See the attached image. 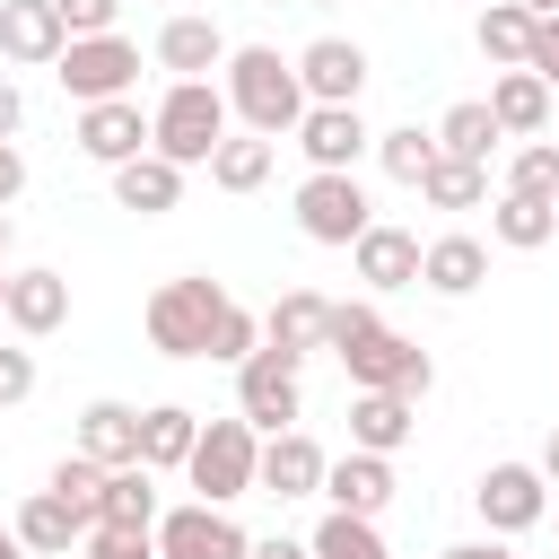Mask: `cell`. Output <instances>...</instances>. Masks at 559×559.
Wrapping results in <instances>:
<instances>
[{"instance_id": "d590c367", "label": "cell", "mask_w": 559, "mask_h": 559, "mask_svg": "<svg viewBox=\"0 0 559 559\" xmlns=\"http://www.w3.org/2000/svg\"><path fill=\"white\" fill-rule=\"evenodd\" d=\"M507 192L550 201V192H559V148H550V140H524V148H515V166H507Z\"/></svg>"}, {"instance_id": "836d02e7", "label": "cell", "mask_w": 559, "mask_h": 559, "mask_svg": "<svg viewBox=\"0 0 559 559\" xmlns=\"http://www.w3.org/2000/svg\"><path fill=\"white\" fill-rule=\"evenodd\" d=\"M376 166H384L393 183H411V192H419V175L437 166V131H419V122H402V131H376Z\"/></svg>"}, {"instance_id": "60d3db41", "label": "cell", "mask_w": 559, "mask_h": 559, "mask_svg": "<svg viewBox=\"0 0 559 559\" xmlns=\"http://www.w3.org/2000/svg\"><path fill=\"white\" fill-rule=\"evenodd\" d=\"M524 70L559 96V17H533V52H524Z\"/></svg>"}, {"instance_id": "4316f807", "label": "cell", "mask_w": 559, "mask_h": 559, "mask_svg": "<svg viewBox=\"0 0 559 559\" xmlns=\"http://www.w3.org/2000/svg\"><path fill=\"white\" fill-rule=\"evenodd\" d=\"M550 236H559V201L498 192V210H489V245H507V253H542Z\"/></svg>"}, {"instance_id": "bcb514c9", "label": "cell", "mask_w": 559, "mask_h": 559, "mask_svg": "<svg viewBox=\"0 0 559 559\" xmlns=\"http://www.w3.org/2000/svg\"><path fill=\"white\" fill-rule=\"evenodd\" d=\"M437 559H489V542H454V550H437Z\"/></svg>"}, {"instance_id": "7402d4cb", "label": "cell", "mask_w": 559, "mask_h": 559, "mask_svg": "<svg viewBox=\"0 0 559 559\" xmlns=\"http://www.w3.org/2000/svg\"><path fill=\"white\" fill-rule=\"evenodd\" d=\"M411 428H419V402H402V393H349V445L358 454H402L411 445Z\"/></svg>"}, {"instance_id": "74e56055", "label": "cell", "mask_w": 559, "mask_h": 559, "mask_svg": "<svg viewBox=\"0 0 559 559\" xmlns=\"http://www.w3.org/2000/svg\"><path fill=\"white\" fill-rule=\"evenodd\" d=\"M96 480H105V472H96V463H87V454H61V463H52V480H44V489H52V498H70V507H79V515H87V507H96Z\"/></svg>"}, {"instance_id": "f1b7e54d", "label": "cell", "mask_w": 559, "mask_h": 559, "mask_svg": "<svg viewBox=\"0 0 559 559\" xmlns=\"http://www.w3.org/2000/svg\"><path fill=\"white\" fill-rule=\"evenodd\" d=\"M114 201L140 210V218H166V210L183 201V166H166V157H131V166H114Z\"/></svg>"}, {"instance_id": "30bf717a", "label": "cell", "mask_w": 559, "mask_h": 559, "mask_svg": "<svg viewBox=\"0 0 559 559\" xmlns=\"http://www.w3.org/2000/svg\"><path fill=\"white\" fill-rule=\"evenodd\" d=\"M472 507H480L489 533H533V524L550 515V480H542L533 463H489L480 489H472Z\"/></svg>"}, {"instance_id": "2e32d148", "label": "cell", "mask_w": 559, "mask_h": 559, "mask_svg": "<svg viewBox=\"0 0 559 559\" xmlns=\"http://www.w3.org/2000/svg\"><path fill=\"white\" fill-rule=\"evenodd\" d=\"M61 17L52 0H0V70H52L61 61Z\"/></svg>"}, {"instance_id": "9a60e30c", "label": "cell", "mask_w": 559, "mask_h": 559, "mask_svg": "<svg viewBox=\"0 0 559 559\" xmlns=\"http://www.w3.org/2000/svg\"><path fill=\"white\" fill-rule=\"evenodd\" d=\"M157 472H140V463H122V472H105L96 480V507H87V533H157Z\"/></svg>"}, {"instance_id": "44dd1931", "label": "cell", "mask_w": 559, "mask_h": 559, "mask_svg": "<svg viewBox=\"0 0 559 559\" xmlns=\"http://www.w3.org/2000/svg\"><path fill=\"white\" fill-rule=\"evenodd\" d=\"M349 262H358V280H367L376 297L419 288V236H411V227H367V236L349 245Z\"/></svg>"}, {"instance_id": "7dc6e473", "label": "cell", "mask_w": 559, "mask_h": 559, "mask_svg": "<svg viewBox=\"0 0 559 559\" xmlns=\"http://www.w3.org/2000/svg\"><path fill=\"white\" fill-rule=\"evenodd\" d=\"M0 288H9V210H0Z\"/></svg>"}, {"instance_id": "8992f818", "label": "cell", "mask_w": 559, "mask_h": 559, "mask_svg": "<svg viewBox=\"0 0 559 559\" xmlns=\"http://www.w3.org/2000/svg\"><path fill=\"white\" fill-rule=\"evenodd\" d=\"M52 79H61L70 105H114V96H131V79H140V44H131V35H79V44H61Z\"/></svg>"}, {"instance_id": "ffe728a7", "label": "cell", "mask_w": 559, "mask_h": 559, "mask_svg": "<svg viewBox=\"0 0 559 559\" xmlns=\"http://www.w3.org/2000/svg\"><path fill=\"white\" fill-rule=\"evenodd\" d=\"M480 105H489L498 140H542V131H550V87H542L533 70H498Z\"/></svg>"}, {"instance_id": "f6af8a7d", "label": "cell", "mask_w": 559, "mask_h": 559, "mask_svg": "<svg viewBox=\"0 0 559 559\" xmlns=\"http://www.w3.org/2000/svg\"><path fill=\"white\" fill-rule=\"evenodd\" d=\"M253 559H306V542H280L271 533V542H253Z\"/></svg>"}, {"instance_id": "ba28073f", "label": "cell", "mask_w": 559, "mask_h": 559, "mask_svg": "<svg viewBox=\"0 0 559 559\" xmlns=\"http://www.w3.org/2000/svg\"><path fill=\"white\" fill-rule=\"evenodd\" d=\"M367 227H376V210H367L358 175H306L297 183V236L306 245H358Z\"/></svg>"}, {"instance_id": "d6986e66", "label": "cell", "mask_w": 559, "mask_h": 559, "mask_svg": "<svg viewBox=\"0 0 559 559\" xmlns=\"http://www.w3.org/2000/svg\"><path fill=\"white\" fill-rule=\"evenodd\" d=\"M227 35H218V17H166L157 26V70H175V79H210V70H227Z\"/></svg>"}, {"instance_id": "f35d334b", "label": "cell", "mask_w": 559, "mask_h": 559, "mask_svg": "<svg viewBox=\"0 0 559 559\" xmlns=\"http://www.w3.org/2000/svg\"><path fill=\"white\" fill-rule=\"evenodd\" d=\"M26 393H35V349L9 341V349H0V411H17Z\"/></svg>"}, {"instance_id": "6da1fadb", "label": "cell", "mask_w": 559, "mask_h": 559, "mask_svg": "<svg viewBox=\"0 0 559 559\" xmlns=\"http://www.w3.org/2000/svg\"><path fill=\"white\" fill-rule=\"evenodd\" d=\"M218 96H227V114H245L253 140H280L306 122V87H297V61H280V44H236Z\"/></svg>"}, {"instance_id": "d4e9b609", "label": "cell", "mask_w": 559, "mask_h": 559, "mask_svg": "<svg viewBox=\"0 0 559 559\" xmlns=\"http://www.w3.org/2000/svg\"><path fill=\"white\" fill-rule=\"evenodd\" d=\"M323 314H332V297H314V288H280V306L262 314V349H280V358L306 367V349H323Z\"/></svg>"}, {"instance_id": "e0dca14e", "label": "cell", "mask_w": 559, "mask_h": 559, "mask_svg": "<svg viewBox=\"0 0 559 559\" xmlns=\"http://www.w3.org/2000/svg\"><path fill=\"white\" fill-rule=\"evenodd\" d=\"M0 314H9V332H17V341H44V332H61V323H70V280H61V271H9Z\"/></svg>"}, {"instance_id": "1f68e13d", "label": "cell", "mask_w": 559, "mask_h": 559, "mask_svg": "<svg viewBox=\"0 0 559 559\" xmlns=\"http://www.w3.org/2000/svg\"><path fill=\"white\" fill-rule=\"evenodd\" d=\"M489 148H498V122H489V105H480V96H463V105H445V122H437V157H463V166H489Z\"/></svg>"}, {"instance_id": "c3c4849f", "label": "cell", "mask_w": 559, "mask_h": 559, "mask_svg": "<svg viewBox=\"0 0 559 559\" xmlns=\"http://www.w3.org/2000/svg\"><path fill=\"white\" fill-rule=\"evenodd\" d=\"M0 559H26V550H17V533H9V524H0Z\"/></svg>"}, {"instance_id": "7bdbcfd3", "label": "cell", "mask_w": 559, "mask_h": 559, "mask_svg": "<svg viewBox=\"0 0 559 559\" xmlns=\"http://www.w3.org/2000/svg\"><path fill=\"white\" fill-rule=\"evenodd\" d=\"M17 122H26V96H17V79L0 70V140H17Z\"/></svg>"}, {"instance_id": "ab89813d", "label": "cell", "mask_w": 559, "mask_h": 559, "mask_svg": "<svg viewBox=\"0 0 559 559\" xmlns=\"http://www.w3.org/2000/svg\"><path fill=\"white\" fill-rule=\"evenodd\" d=\"M70 559H157V542L148 533H87Z\"/></svg>"}, {"instance_id": "f5cc1de1", "label": "cell", "mask_w": 559, "mask_h": 559, "mask_svg": "<svg viewBox=\"0 0 559 559\" xmlns=\"http://www.w3.org/2000/svg\"><path fill=\"white\" fill-rule=\"evenodd\" d=\"M472 9H489V0H472Z\"/></svg>"}, {"instance_id": "3957f363", "label": "cell", "mask_w": 559, "mask_h": 559, "mask_svg": "<svg viewBox=\"0 0 559 559\" xmlns=\"http://www.w3.org/2000/svg\"><path fill=\"white\" fill-rule=\"evenodd\" d=\"M227 140V96L210 79H175L148 114V157L166 166H210V148Z\"/></svg>"}, {"instance_id": "52a82bcc", "label": "cell", "mask_w": 559, "mask_h": 559, "mask_svg": "<svg viewBox=\"0 0 559 559\" xmlns=\"http://www.w3.org/2000/svg\"><path fill=\"white\" fill-rule=\"evenodd\" d=\"M236 419H245L253 437H280V428H297V419H306V376H297V358H280V349H253V358L236 367Z\"/></svg>"}, {"instance_id": "e575fe53", "label": "cell", "mask_w": 559, "mask_h": 559, "mask_svg": "<svg viewBox=\"0 0 559 559\" xmlns=\"http://www.w3.org/2000/svg\"><path fill=\"white\" fill-rule=\"evenodd\" d=\"M306 559H384V533L367 515H323L314 542H306Z\"/></svg>"}, {"instance_id": "5b68a950", "label": "cell", "mask_w": 559, "mask_h": 559, "mask_svg": "<svg viewBox=\"0 0 559 559\" xmlns=\"http://www.w3.org/2000/svg\"><path fill=\"white\" fill-rule=\"evenodd\" d=\"M341 367H349L358 393H402V402H428V384H437V358L393 323H376L358 349H341Z\"/></svg>"}, {"instance_id": "681fc988", "label": "cell", "mask_w": 559, "mask_h": 559, "mask_svg": "<svg viewBox=\"0 0 559 559\" xmlns=\"http://www.w3.org/2000/svg\"><path fill=\"white\" fill-rule=\"evenodd\" d=\"M515 9H533V17H559V0H515Z\"/></svg>"}, {"instance_id": "8fae6325", "label": "cell", "mask_w": 559, "mask_h": 559, "mask_svg": "<svg viewBox=\"0 0 559 559\" xmlns=\"http://www.w3.org/2000/svg\"><path fill=\"white\" fill-rule=\"evenodd\" d=\"M297 148H306V166H314V175H358V157L376 148V131L358 122V105H306Z\"/></svg>"}, {"instance_id": "277c9868", "label": "cell", "mask_w": 559, "mask_h": 559, "mask_svg": "<svg viewBox=\"0 0 559 559\" xmlns=\"http://www.w3.org/2000/svg\"><path fill=\"white\" fill-rule=\"evenodd\" d=\"M253 463H262V437H253L245 419H210V428L192 437L183 480L201 489V507H236V498H253Z\"/></svg>"}, {"instance_id": "ee69618b", "label": "cell", "mask_w": 559, "mask_h": 559, "mask_svg": "<svg viewBox=\"0 0 559 559\" xmlns=\"http://www.w3.org/2000/svg\"><path fill=\"white\" fill-rule=\"evenodd\" d=\"M533 472H542V480H550V489H559V428H550V437H542V463H533Z\"/></svg>"}, {"instance_id": "b9f144b4", "label": "cell", "mask_w": 559, "mask_h": 559, "mask_svg": "<svg viewBox=\"0 0 559 559\" xmlns=\"http://www.w3.org/2000/svg\"><path fill=\"white\" fill-rule=\"evenodd\" d=\"M26 192V157H17V140H0V210Z\"/></svg>"}, {"instance_id": "7a4b0ae2", "label": "cell", "mask_w": 559, "mask_h": 559, "mask_svg": "<svg viewBox=\"0 0 559 559\" xmlns=\"http://www.w3.org/2000/svg\"><path fill=\"white\" fill-rule=\"evenodd\" d=\"M227 306H236V297H227L218 280H166V288H148V306H140L148 349H157V358H210Z\"/></svg>"}, {"instance_id": "484cf974", "label": "cell", "mask_w": 559, "mask_h": 559, "mask_svg": "<svg viewBox=\"0 0 559 559\" xmlns=\"http://www.w3.org/2000/svg\"><path fill=\"white\" fill-rule=\"evenodd\" d=\"M480 280H489V245H480V236H437V245H419V288L472 297Z\"/></svg>"}, {"instance_id": "83f0119b", "label": "cell", "mask_w": 559, "mask_h": 559, "mask_svg": "<svg viewBox=\"0 0 559 559\" xmlns=\"http://www.w3.org/2000/svg\"><path fill=\"white\" fill-rule=\"evenodd\" d=\"M192 437H201V419H192L183 402L140 411V472H183V463H192Z\"/></svg>"}, {"instance_id": "8d00e7d4", "label": "cell", "mask_w": 559, "mask_h": 559, "mask_svg": "<svg viewBox=\"0 0 559 559\" xmlns=\"http://www.w3.org/2000/svg\"><path fill=\"white\" fill-rule=\"evenodd\" d=\"M52 17H61V35L79 44V35H122L114 17H122V0H52Z\"/></svg>"}, {"instance_id": "603a6c76", "label": "cell", "mask_w": 559, "mask_h": 559, "mask_svg": "<svg viewBox=\"0 0 559 559\" xmlns=\"http://www.w3.org/2000/svg\"><path fill=\"white\" fill-rule=\"evenodd\" d=\"M70 454H87L96 472L140 463V411H131V402H87V411H79V445H70Z\"/></svg>"}, {"instance_id": "db71d44e", "label": "cell", "mask_w": 559, "mask_h": 559, "mask_svg": "<svg viewBox=\"0 0 559 559\" xmlns=\"http://www.w3.org/2000/svg\"><path fill=\"white\" fill-rule=\"evenodd\" d=\"M550 201H559V192H550Z\"/></svg>"}, {"instance_id": "cb8c5ba5", "label": "cell", "mask_w": 559, "mask_h": 559, "mask_svg": "<svg viewBox=\"0 0 559 559\" xmlns=\"http://www.w3.org/2000/svg\"><path fill=\"white\" fill-rule=\"evenodd\" d=\"M9 533H17V550H26V559H61V550H79V542H87V515H79L70 498L35 489V498L17 507V524H9Z\"/></svg>"}, {"instance_id": "9c48e42d", "label": "cell", "mask_w": 559, "mask_h": 559, "mask_svg": "<svg viewBox=\"0 0 559 559\" xmlns=\"http://www.w3.org/2000/svg\"><path fill=\"white\" fill-rule=\"evenodd\" d=\"M148 542H157V559H253V533L227 507H201V498L192 507H166Z\"/></svg>"}, {"instance_id": "4dcf8cb0", "label": "cell", "mask_w": 559, "mask_h": 559, "mask_svg": "<svg viewBox=\"0 0 559 559\" xmlns=\"http://www.w3.org/2000/svg\"><path fill=\"white\" fill-rule=\"evenodd\" d=\"M271 157H280V140H253V131L236 140V131H227V140L210 148V183H218V192H262V183H271Z\"/></svg>"}, {"instance_id": "f546056e", "label": "cell", "mask_w": 559, "mask_h": 559, "mask_svg": "<svg viewBox=\"0 0 559 559\" xmlns=\"http://www.w3.org/2000/svg\"><path fill=\"white\" fill-rule=\"evenodd\" d=\"M472 44H480V61H498V70H524V52H533V9H515V0H489V9L472 17Z\"/></svg>"}, {"instance_id": "5bb4252c", "label": "cell", "mask_w": 559, "mask_h": 559, "mask_svg": "<svg viewBox=\"0 0 559 559\" xmlns=\"http://www.w3.org/2000/svg\"><path fill=\"white\" fill-rule=\"evenodd\" d=\"M323 445L306 437V428H280V437H262V463H253V489H271V498H323Z\"/></svg>"}, {"instance_id": "f907efd6", "label": "cell", "mask_w": 559, "mask_h": 559, "mask_svg": "<svg viewBox=\"0 0 559 559\" xmlns=\"http://www.w3.org/2000/svg\"><path fill=\"white\" fill-rule=\"evenodd\" d=\"M489 559H515V550H489Z\"/></svg>"}, {"instance_id": "d6a6232c", "label": "cell", "mask_w": 559, "mask_h": 559, "mask_svg": "<svg viewBox=\"0 0 559 559\" xmlns=\"http://www.w3.org/2000/svg\"><path fill=\"white\" fill-rule=\"evenodd\" d=\"M419 201H428V210H480V201H489V166L437 157V166L419 175Z\"/></svg>"}, {"instance_id": "4fadbf2b", "label": "cell", "mask_w": 559, "mask_h": 559, "mask_svg": "<svg viewBox=\"0 0 559 559\" xmlns=\"http://www.w3.org/2000/svg\"><path fill=\"white\" fill-rule=\"evenodd\" d=\"M79 157H96L105 175H114V166H131V157H148V114H140V96L79 105Z\"/></svg>"}, {"instance_id": "816d5d0a", "label": "cell", "mask_w": 559, "mask_h": 559, "mask_svg": "<svg viewBox=\"0 0 559 559\" xmlns=\"http://www.w3.org/2000/svg\"><path fill=\"white\" fill-rule=\"evenodd\" d=\"M306 9H332V0H306Z\"/></svg>"}, {"instance_id": "7c38bea8", "label": "cell", "mask_w": 559, "mask_h": 559, "mask_svg": "<svg viewBox=\"0 0 559 559\" xmlns=\"http://www.w3.org/2000/svg\"><path fill=\"white\" fill-rule=\"evenodd\" d=\"M297 87H306V105H358V87H367V44L314 35V44L297 52Z\"/></svg>"}, {"instance_id": "ac0fdd59", "label": "cell", "mask_w": 559, "mask_h": 559, "mask_svg": "<svg viewBox=\"0 0 559 559\" xmlns=\"http://www.w3.org/2000/svg\"><path fill=\"white\" fill-rule=\"evenodd\" d=\"M323 498H332V515H367V524H376V515L393 507V463L349 445L341 463H323Z\"/></svg>"}]
</instances>
